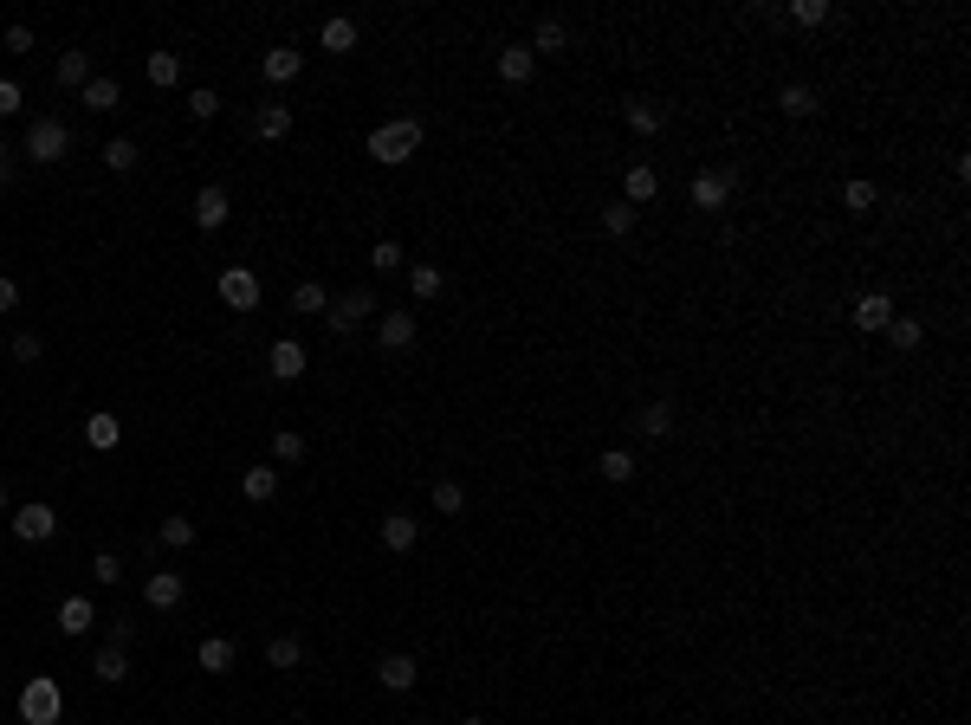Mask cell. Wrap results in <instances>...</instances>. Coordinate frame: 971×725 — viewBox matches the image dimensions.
<instances>
[{
	"label": "cell",
	"mask_w": 971,
	"mask_h": 725,
	"mask_svg": "<svg viewBox=\"0 0 971 725\" xmlns=\"http://www.w3.org/2000/svg\"><path fill=\"white\" fill-rule=\"evenodd\" d=\"M221 305L227 311H253L259 305V272L253 266H227L221 272Z\"/></svg>",
	"instance_id": "obj_7"
},
{
	"label": "cell",
	"mask_w": 971,
	"mask_h": 725,
	"mask_svg": "<svg viewBox=\"0 0 971 725\" xmlns=\"http://www.w3.org/2000/svg\"><path fill=\"white\" fill-rule=\"evenodd\" d=\"M376 680L389 693H408V687H415V654H382V661H376Z\"/></svg>",
	"instance_id": "obj_18"
},
{
	"label": "cell",
	"mask_w": 971,
	"mask_h": 725,
	"mask_svg": "<svg viewBox=\"0 0 971 725\" xmlns=\"http://www.w3.org/2000/svg\"><path fill=\"white\" fill-rule=\"evenodd\" d=\"M298 661H305V641H298V635H272L266 641V667L285 674V667H298Z\"/></svg>",
	"instance_id": "obj_30"
},
{
	"label": "cell",
	"mask_w": 971,
	"mask_h": 725,
	"mask_svg": "<svg viewBox=\"0 0 971 725\" xmlns=\"http://www.w3.org/2000/svg\"><path fill=\"white\" fill-rule=\"evenodd\" d=\"M156 538L169 544V551H188V544H195V518H182V512H175V518H162V525H156Z\"/></svg>",
	"instance_id": "obj_34"
},
{
	"label": "cell",
	"mask_w": 971,
	"mask_h": 725,
	"mask_svg": "<svg viewBox=\"0 0 971 725\" xmlns=\"http://www.w3.org/2000/svg\"><path fill=\"white\" fill-rule=\"evenodd\" d=\"M272 460H285V467H292V460H305V434L279 428V434H272Z\"/></svg>",
	"instance_id": "obj_41"
},
{
	"label": "cell",
	"mask_w": 971,
	"mask_h": 725,
	"mask_svg": "<svg viewBox=\"0 0 971 725\" xmlns=\"http://www.w3.org/2000/svg\"><path fill=\"white\" fill-rule=\"evenodd\" d=\"M65 149H72V130H65L59 117H33V123H26V156H33V162H59Z\"/></svg>",
	"instance_id": "obj_3"
},
{
	"label": "cell",
	"mask_w": 971,
	"mask_h": 725,
	"mask_svg": "<svg viewBox=\"0 0 971 725\" xmlns=\"http://www.w3.org/2000/svg\"><path fill=\"white\" fill-rule=\"evenodd\" d=\"M85 441L98 447V454H111V447L123 441V421H117V415H91V421H85Z\"/></svg>",
	"instance_id": "obj_31"
},
{
	"label": "cell",
	"mask_w": 971,
	"mask_h": 725,
	"mask_svg": "<svg viewBox=\"0 0 971 725\" xmlns=\"http://www.w3.org/2000/svg\"><path fill=\"white\" fill-rule=\"evenodd\" d=\"M0 169H7V143H0Z\"/></svg>",
	"instance_id": "obj_53"
},
{
	"label": "cell",
	"mask_w": 971,
	"mask_h": 725,
	"mask_svg": "<svg viewBox=\"0 0 971 725\" xmlns=\"http://www.w3.org/2000/svg\"><path fill=\"white\" fill-rule=\"evenodd\" d=\"M635 428L648 434V441H661V434H674V402H641V408H635Z\"/></svg>",
	"instance_id": "obj_26"
},
{
	"label": "cell",
	"mask_w": 971,
	"mask_h": 725,
	"mask_svg": "<svg viewBox=\"0 0 971 725\" xmlns=\"http://www.w3.org/2000/svg\"><path fill=\"white\" fill-rule=\"evenodd\" d=\"M305 344H298V337H279V344H272L266 350V369H272V376H279V382H298V376H305Z\"/></svg>",
	"instance_id": "obj_10"
},
{
	"label": "cell",
	"mask_w": 971,
	"mask_h": 725,
	"mask_svg": "<svg viewBox=\"0 0 971 725\" xmlns=\"http://www.w3.org/2000/svg\"><path fill=\"white\" fill-rule=\"evenodd\" d=\"M13 538H20V544H46V538H59V512H52L46 499L20 505V512H13Z\"/></svg>",
	"instance_id": "obj_5"
},
{
	"label": "cell",
	"mask_w": 971,
	"mask_h": 725,
	"mask_svg": "<svg viewBox=\"0 0 971 725\" xmlns=\"http://www.w3.org/2000/svg\"><path fill=\"white\" fill-rule=\"evenodd\" d=\"M777 111H784V117H810L816 111V91L810 85H784V91H777Z\"/></svg>",
	"instance_id": "obj_35"
},
{
	"label": "cell",
	"mask_w": 971,
	"mask_h": 725,
	"mask_svg": "<svg viewBox=\"0 0 971 725\" xmlns=\"http://www.w3.org/2000/svg\"><path fill=\"white\" fill-rule=\"evenodd\" d=\"M564 46H570V26L557 20V13H544L538 33H531V52H564Z\"/></svg>",
	"instance_id": "obj_29"
},
{
	"label": "cell",
	"mask_w": 971,
	"mask_h": 725,
	"mask_svg": "<svg viewBox=\"0 0 971 725\" xmlns=\"http://www.w3.org/2000/svg\"><path fill=\"white\" fill-rule=\"evenodd\" d=\"M78 104H85V111H117V104H123V85H117V78H91V85L78 91Z\"/></svg>",
	"instance_id": "obj_28"
},
{
	"label": "cell",
	"mask_w": 971,
	"mask_h": 725,
	"mask_svg": "<svg viewBox=\"0 0 971 725\" xmlns=\"http://www.w3.org/2000/svg\"><path fill=\"white\" fill-rule=\"evenodd\" d=\"M292 311H305V318H311V311H331V292H324L318 279H305V285L292 292Z\"/></svg>",
	"instance_id": "obj_37"
},
{
	"label": "cell",
	"mask_w": 971,
	"mask_h": 725,
	"mask_svg": "<svg viewBox=\"0 0 971 725\" xmlns=\"http://www.w3.org/2000/svg\"><path fill=\"white\" fill-rule=\"evenodd\" d=\"M253 136H259V143H285V136H292V104H259V111H253Z\"/></svg>",
	"instance_id": "obj_13"
},
{
	"label": "cell",
	"mask_w": 971,
	"mask_h": 725,
	"mask_svg": "<svg viewBox=\"0 0 971 725\" xmlns=\"http://www.w3.org/2000/svg\"><path fill=\"white\" fill-rule=\"evenodd\" d=\"M13 305H20V285H13L7 272H0V311H13Z\"/></svg>",
	"instance_id": "obj_50"
},
{
	"label": "cell",
	"mask_w": 971,
	"mask_h": 725,
	"mask_svg": "<svg viewBox=\"0 0 971 725\" xmlns=\"http://www.w3.org/2000/svg\"><path fill=\"white\" fill-rule=\"evenodd\" d=\"M318 46H324V52H357V20L331 13V20H324V33H318Z\"/></svg>",
	"instance_id": "obj_27"
},
{
	"label": "cell",
	"mask_w": 971,
	"mask_h": 725,
	"mask_svg": "<svg viewBox=\"0 0 971 725\" xmlns=\"http://www.w3.org/2000/svg\"><path fill=\"white\" fill-rule=\"evenodd\" d=\"M849 318H855V331H887V318H894V298H887V292H861Z\"/></svg>",
	"instance_id": "obj_12"
},
{
	"label": "cell",
	"mask_w": 971,
	"mask_h": 725,
	"mask_svg": "<svg viewBox=\"0 0 971 725\" xmlns=\"http://www.w3.org/2000/svg\"><path fill=\"white\" fill-rule=\"evenodd\" d=\"M369 311H376V298H369V292H344V298H331V311H324V324H331L337 337H350V331H357V324L369 318Z\"/></svg>",
	"instance_id": "obj_8"
},
{
	"label": "cell",
	"mask_w": 971,
	"mask_h": 725,
	"mask_svg": "<svg viewBox=\"0 0 971 725\" xmlns=\"http://www.w3.org/2000/svg\"><path fill=\"white\" fill-rule=\"evenodd\" d=\"M531 72H538V52H531V46H505L499 52V78H505V85H531Z\"/></svg>",
	"instance_id": "obj_19"
},
{
	"label": "cell",
	"mask_w": 971,
	"mask_h": 725,
	"mask_svg": "<svg viewBox=\"0 0 971 725\" xmlns=\"http://www.w3.org/2000/svg\"><path fill=\"white\" fill-rule=\"evenodd\" d=\"M732 188H738V169H700L687 195H693V208H700V214H719L732 201Z\"/></svg>",
	"instance_id": "obj_4"
},
{
	"label": "cell",
	"mask_w": 971,
	"mask_h": 725,
	"mask_svg": "<svg viewBox=\"0 0 971 725\" xmlns=\"http://www.w3.org/2000/svg\"><path fill=\"white\" fill-rule=\"evenodd\" d=\"M622 195H628V208H641V201H654V195H661V175H654L648 162H635V169L622 175Z\"/></svg>",
	"instance_id": "obj_24"
},
{
	"label": "cell",
	"mask_w": 971,
	"mask_h": 725,
	"mask_svg": "<svg viewBox=\"0 0 971 725\" xmlns=\"http://www.w3.org/2000/svg\"><path fill=\"white\" fill-rule=\"evenodd\" d=\"M421 136H428V130H421L415 117H389V123H376V130H369V156H376L382 169H395V162H408L421 149Z\"/></svg>",
	"instance_id": "obj_1"
},
{
	"label": "cell",
	"mask_w": 971,
	"mask_h": 725,
	"mask_svg": "<svg viewBox=\"0 0 971 725\" xmlns=\"http://www.w3.org/2000/svg\"><path fill=\"white\" fill-rule=\"evenodd\" d=\"M874 201H881V195H874V182H849V188H842V208H849V214H868Z\"/></svg>",
	"instance_id": "obj_44"
},
{
	"label": "cell",
	"mask_w": 971,
	"mask_h": 725,
	"mask_svg": "<svg viewBox=\"0 0 971 725\" xmlns=\"http://www.w3.org/2000/svg\"><path fill=\"white\" fill-rule=\"evenodd\" d=\"M91 577H98V583H104V590H111V583L123 577V564H117V557H111V551H98V564H91Z\"/></svg>",
	"instance_id": "obj_47"
},
{
	"label": "cell",
	"mask_w": 971,
	"mask_h": 725,
	"mask_svg": "<svg viewBox=\"0 0 971 725\" xmlns=\"http://www.w3.org/2000/svg\"><path fill=\"white\" fill-rule=\"evenodd\" d=\"M603 227H609L615 240H622V234H635V208H628V201H615V208H603Z\"/></svg>",
	"instance_id": "obj_45"
},
{
	"label": "cell",
	"mask_w": 971,
	"mask_h": 725,
	"mask_svg": "<svg viewBox=\"0 0 971 725\" xmlns=\"http://www.w3.org/2000/svg\"><path fill=\"white\" fill-rule=\"evenodd\" d=\"M441 292H447V272L428 266V259H415V266H408V298H441Z\"/></svg>",
	"instance_id": "obj_25"
},
{
	"label": "cell",
	"mask_w": 971,
	"mask_h": 725,
	"mask_svg": "<svg viewBox=\"0 0 971 725\" xmlns=\"http://www.w3.org/2000/svg\"><path fill=\"white\" fill-rule=\"evenodd\" d=\"M39 350H46V344H39V331H13L7 357H13V363H39Z\"/></svg>",
	"instance_id": "obj_43"
},
{
	"label": "cell",
	"mask_w": 971,
	"mask_h": 725,
	"mask_svg": "<svg viewBox=\"0 0 971 725\" xmlns=\"http://www.w3.org/2000/svg\"><path fill=\"white\" fill-rule=\"evenodd\" d=\"M376 344H382V350H408V344H415V311H382Z\"/></svg>",
	"instance_id": "obj_14"
},
{
	"label": "cell",
	"mask_w": 971,
	"mask_h": 725,
	"mask_svg": "<svg viewBox=\"0 0 971 725\" xmlns=\"http://www.w3.org/2000/svg\"><path fill=\"white\" fill-rule=\"evenodd\" d=\"M240 492H246L253 505H266L272 492H279V473H272V467H246V473H240Z\"/></svg>",
	"instance_id": "obj_32"
},
{
	"label": "cell",
	"mask_w": 971,
	"mask_h": 725,
	"mask_svg": "<svg viewBox=\"0 0 971 725\" xmlns=\"http://www.w3.org/2000/svg\"><path fill=\"white\" fill-rule=\"evenodd\" d=\"M20 111V85H13V78H0V117H13Z\"/></svg>",
	"instance_id": "obj_48"
},
{
	"label": "cell",
	"mask_w": 971,
	"mask_h": 725,
	"mask_svg": "<svg viewBox=\"0 0 971 725\" xmlns=\"http://www.w3.org/2000/svg\"><path fill=\"white\" fill-rule=\"evenodd\" d=\"M52 78H59L65 91H85L91 78H98V72H91V52H59V65H52Z\"/></svg>",
	"instance_id": "obj_21"
},
{
	"label": "cell",
	"mask_w": 971,
	"mask_h": 725,
	"mask_svg": "<svg viewBox=\"0 0 971 725\" xmlns=\"http://www.w3.org/2000/svg\"><path fill=\"white\" fill-rule=\"evenodd\" d=\"M7 52H33V26H7Z\"/></svg>",
	"instance_id": "obj_49"
},
{
	"label": "cell",
	"mask_w": 971,
	"mask_h": 725,
	"mask_svg": "<svg viewBox=\"0 0 971 725\" xmlns=\"http://www.w3.org/2000/svg\"><path fill=\"white\" fill-rule=\"evenodd\" d=\"M259 72H266V85H292V78L305 72V52H298V46H272L266 59H259Z\"/></svg>",
	"instance_id": "obj_11"
},
{
	"label": "cell",
	"mask_w": 971,
	"mask_h": 725,
	"mask_svg": "<svg viewBox=\"0 0 971 725\" xmlns=\"http://www.w3.org/2000/svg\"><path fill=\"white\" fill-rule=\"evenodd\" d=\"M0 512H7V486H0Z\"/></svg>",
	"instance_id": "obj_52"
},
{
	"label": "cell",
	"mask_w": 971,
	"mask_h": 725,
	"mask_svg": "<svg viewBox=\"0 0 971 725\" xmlns=\"http://www.w3.org/2000/svg\"><path fill=\"white\" fill-rule=\"evenodd\" d=\"M188 117H201V123H208V117H221V98H214L208 85H201V91H188Z\"/></svg>",
	"instance_id": "obj_46"
},
{
	"label": "cell",
	"mask_w": 971,
	"mask_h": 725,
	"mask_svg": "<svg viewBox=\"0 0 971 725\" xmlns=\"http://www.w3.org/2000/svg\"><path fill=\"white\" fill-rule=\"evenodd\" d=\"M790 20L797 26H829V0H790Z\"/></svg>",
	"instance_id": "obj_42"
},
{
	"label": "cell",
	"mask_w": 971,
	"mask_h": 725,
	"mask_svg": "<svg viewBox=\"0 0 971 725\" xmlns=\"http://www.w3.org/2000/svg\"><path fill=\"white\" fill-rule=\"evenodd\" d=\"M622 123H628L635 136H661V130H667V111H661V104H648V98H628V104H622Z\"/></svg>",
	"instance_id": "obj_15"
},
{
	"label": "cell",
	"mask_w": 971,
	"mask_h": 725,
	"mask_svg": "<svg viewBox=\"0 0 971 725\" xmlns=\"http://www.w3.org/2000/svg\"><path fill=\"white\" fill-rule=\"evenodd\" d=\"M91 622H98V609H91V596H65L59 603V635H91Z\"/></svg>",
	"instance_id": "obj_17"
},
{
	"label": "cell",
	"mask_w": 971,
	"mask_h": 725,
	"mask_svg": "<svg viewBox=\"0 0 971 725\" xmlns=\"http://www.w3.org/2000/svg\"><path fill=\"white\" fill-rule=\"evenodd\" d=\"M59 713H65V687L52 674H33L20 687V725H59Z\"/></svg>",
	"instance_id": "obj_2"
},
{
	"label": "cell",
	"mask_w": 971,
	"mask_h": 725,
	"mask_svg": "<svg viewBox=\"0 0 971 725\" xmlns=\"http://www.w3.org/2000/svg\"><path fill=\"white\" fill-rule=\"evenodd\" d=\"M143 603L156 609V615L182 609V603H188V577H182V570H149V583H143Z\"/></svg>",
	"instance_id": "obj_6"
},
{
	"label": "cell",
	"mask_w": 971,
	"mask_h": 725,
	"mask_svg": "<svg viewBox=\"0 0 971 725\" xmlns=\"http://www.w3.org/2000/svg\"><path fill=\"white\" fill-rule=\"evenodd\" d=\"M104 169H111V175L136 169V143H130V136H111V143H104Z\"/></svg>",
	"instance_id": "obj_36"
},
{
	"label": "cell",
	"mask_w": 971,
	"mask_h": 725,
	"mask_svg": "<svg viewBox=\"0 0 971 725\" xmlns=\"http://www.w3.org/2000/svg\"><path fill=\"white\" fill-rule=\"evenodd\" d=\"M402 259H408V253H402V240H389V234H382L376 246H369V266H376V272H395Z\"/></svg>",
	"instance_id": "obj_40"
},
{
	"label": "cell",
	"mask_w": 971,
	"mask_h": 725,
	"mask_svg": "<svg viewBox=\"0 0 971 725\" xmlns=\"http://www.w3.org/2000/svg\"><path fill=\"white\" fill-rule=\"evenodd\" d=\"M887 337H894V350H920L926 324H920V318H887Z\"/></svg>",
	"instance_id": "obj_38"
},
{
	"label": "cell",
	"mask_w": 971,
	"mask_h": 725,
	"mask_svg": "<svg viewBox=\"0 0 971 725\" xmlns=\"http://www.w3.org/2000/svg\"><path fill=\"white\" fill-rule=\"evenodd\" d=\"M434 512H447V518L467 512V486H460V480H441V486H434Z\"/></svg>",
	"instance_id": "obj_39"
},
{
	"label": "cell",
	"mask_w": 971,
	"mask_h": 725,
	"mask_svg": "<svg viewBox=\"0 0 971 725\" xmlns=\"http://www.w3.org/2000/svg\"><path fill=\"white\" fill-rule=\"evenodd\" d=\"M143 72H149V85H156V91H175V85H182V52H149Z\"/></svg>",
	"instance_id": "obj_23"
},
{
	"label": "cell",
	"mask_w": 971,
	"mask_h": 725,
	"mask_svg": "<svg viewBox=\"0 0 971 725\" xmlns=\"http://www.w3.org/2000/svg\"><path fill=\"white\" fill-rule=\"evenodd\" d=\"M460 725H486V719H460Z\"/></svg>",
	"instance_id": "obj_54"
},
{
	"label": "cell",
	"mask_w": 971,
	"mask_h": 725,
	"mask_svg": "<svg viewBox=\"0 0 971 725\" xmlns=\"http://www.w3.org/2000/svg\"><path fill=\"white\" fill-rule=\"evenodd\" d=\"M227 214H234L227 188H221V182H208V188L195 195V227H201V234H214V227H227Z\"/></svg>",
	"instance_id": "obj_9"
},
{
	"label": "cell",
	"mask_w": 971,
	"mask_h": 725,
	"mask_svg": "<svg viewBox=\"0 0 971 725\" xmlns=\"http://www.w3.org/2000/svg\"><path fill=\"white\" fill-rule=\"evenodd\" d=\"M596 473H603L609 486H628V480H635V454H622V447H609V454L596 460Z\"/></svg>",
	"instance_id": "obj_33"
},
{
	"label": "cell",
	"mask_w": 971,
	"mask_h": 725,
	"mask_svg": "<svg viewBox=\"0 0 971 725\" xmlns=\"http://www.w3.org/2000/svg\"><path fill=\"white\" fill-rule=\"evenodd\" d=\"M195 661H201V674H227V667L240 661V648H234L227 635H208V641L195 648Z\"/></svg>",
	"instance_id": "obj_20"
},
{
	"label": "cell",
	"mask_w": 971,
	"mask_h": 725,
	"mask_svg": "<svg viewBox=\"0 0 971 725\" xmlns=\"http://www.w3.org/2000/svg\"><path fill=\"white\" fill-rule=\"evenodd\" d=\"M91 674L104 680V687H117V680H130V648H117V641H104L98 661H91Z\"/></svg>",
	"instance_id": "obj_22"
},
{
	"label": "cell",
	"mask_w": 971,
	"mask_h": 725,
	"mask_svg": "<svg viewBox=\"0 0 971 725\" xmlns=\"http://www.w3.org/2000/svg\"><path fill=\"white\" fill-rule=\"evenodd\" d=\"M415 538H421L415 512H382V544H389V551H415Z\"/></svg>",
	"instance_id": "obj_16"
},
{
	"label": "cell",
	"mask_w": 971,
	"mask_h": 725,
	"mask_svg": "<svg viewBox=\"0 0 971 725\" xmlns=\"http://www.w3.org/2000/svg\"><path fill=\"white\" fill-rule=\"evenodd\" d=\"M7 182H13V169H0V188H7Z\"/></svg>",
	"instance_id": "obj_51"
}]
</instances>
